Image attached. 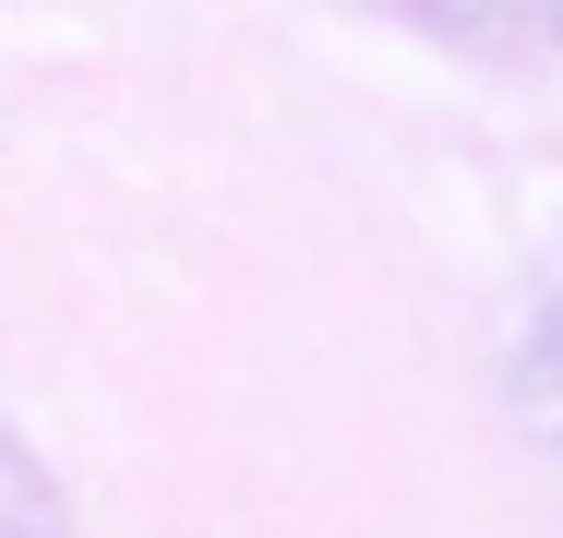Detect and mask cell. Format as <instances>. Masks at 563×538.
<instances>
[]
</instances>
